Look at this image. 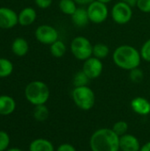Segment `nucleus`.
Listing matches in <instances>:
<instances>
[{
	"label": "nucleus",
	"instance_id": "nucleus-26",
	"mask_svg": "<svg viewBox=\"0 0 150 151\" xmlns=\"http://www.w3.org/2000/svg\"><path fill=\"white\" fill-rule=\"evenodd\" d=\"M141 59L145 60L146 62H150V39L147 40L141 46L140 50Z\"/></svg>",
	"mask_w": 150,
	"mask_h": 151
},
{
	"label": "nucleus",
	"instance_id": "nucleus-10",
	"mask_svg": "<svg viewBox=\"0 0 150 151\" xmlns=\"http://www.w3.org/2000/svg\"><path fill=\"white\" fill-rule=\"evenodd\" d=\"M19 24L18 13L9 7H0V28L11 29Z\"/></svg>",
	"mask_w": 150,
	"mask_h": 151
},
{
	"label": "nucleus",
	"instance_id": "nucleus-5",
	"mask_svg": "<svg viewBox=\"0 0 150 151\" xmlns=\"http://www.w3.org/2000/svg\"><path fill=\"white\" fill-rule=\"evenodd\" d=\"M93 44L85 36H76L72 39L70 49L73 57L81 61H85L93 56Z\"/></svg>",
	"mask_w": 150,
	"mask_h": 151
},
{
	"label": "nucleus",
	"instance_id": "nucleus-22",
	"mask_svg": "<svg viewBox=\"0 0 150 151\" xmlns=\"http://www.w3.org/2000/svg\"><path fill=\"white\" fill-rule=\"evenodd\" d=\"M13 72L12 62L4 58H0V78H6Z\"/></svg>",
	"mask_w": 150,
	"mask_h": 151
},
{
	"label": "nucleus",
	"instance_id": "nucleus-4",
	"mask_svg": "<svg viewBox=\"0 0 150 151\" xmlns=\"http://www.w3.org/2000/svg\"><path fill=\"white\" fill-rule=\"evenodd\" d=\"M72 97L75 105L82 111L91 110L95 103V92L88 86L75 87L72 89Z\"/></svg>",
	"mask_w": 150,
	"mask_h": 151
},
{
	"label": "nucleus",
	"instance_id": "nucleus-11",
	"mask_svg": "<svg viewBox=\"0 0 150 151\" xmlns=\"http://www.w3.org/2000/svg\"><path fill=\"white\" fill-rule=\"evenodd\" d=\"M140 141L133 134H126L119 137V150L121 151H140Z\"/></svg>",
	"mask_w": 150,
	"mask_h": 151
},
{
	"label": "nucleus",
	"instance_id": "nucleus-3",
	"mask_svg": "<svg viewBox=\"0 0 150 151\" xmlns=\"http://www.w3.org/2000/svg\"><path fill=\"white\" fill-rule=\"evenodd\" d=\"M50 96L48 85L42 81H33L25 88V97L33 105L45 104Z\"/></svg>",
	"mask_w": 150,
	"mask_h": 151
},
{
	"label": "nucleus",
	"instance_id": "nucleus-6",
	"mask_svg": "<svg viewBox=\"0 0 150 151\" xmlns=\"http://www.w3.org/2000/svg\"><path fill=\"white\" fill-rule=\"evenodd\" d=\"M111 15L115 23L118 25L127 24L133 18V7L123 1H119L111 8Z\"/></svg>",
	"mask_w": 150,
	"mask_h": 151
},
{
	"label": "nucleus",
	"instance_id": "nucleus-2",
	"mask_svg": "<svg viewBox=\"0 0 150 151\" xmlns=\"http://www.w3.org/2000/svg\"><path fill=\"white\" fill-rule=\"evenodd\" d=\"M91 151H119V137L111 128H100L89 140Z\"/></svg>",
	"mask_w": 150,
	"mask_h": 151
},
{
	"label": "nucleus",
	"instance_id": "nucleus-24",
	"mask_svg": "<svg viewBox=\"0 0 150 151\" xmlns=\"http://www.w3.org/2000/svg\"><path fill=\"white\" fill-rule=\"evenodd\" d=\"M128 128H129V126L127 124L126 121L125 120H119V121H117L113 127H112V130L114 131V133L118 136V137H121L125 134H127V131H128Z\"/></svg>",
	"mask_w": 150,
	"mask_h": 151
},
{
	"label": "nucleus",
	"instance_id": "nucleus-12",
	"mask_svg": "<svg viewBox=\"0 0 150 151\" xmlns=\"http://www.w3.org/2000/svg\"><path fill=\"white\" fill-rule=\"evenodd\" d=\"M131 108L136 114L147 116L150 113V102L145 97L137 96L131 101Z\"/></svg>",
	"mask_w": 150,
	"mask_h": 151
},
{
	"label": "nucleus",
	"instance_id": "nucleus-33",
	"mask_svg": "<svg viewBox=\"0 0 150 151\" xmlns=\"http://www.w3.org/2000/svg\"><path fill=\"white\" fill-rule=\"evenodd\" d=\"M120 1H123L125 3L128 4L129 5H131L132 7H133V6H136V4H137L138 0H120Z\"/></svg>",
	"mask_w": 150,
	"mask_h": 151
},
{
	"label": "nucleus",
	"instance_id": "nucleus-31",
	"mask_svg": "<svg viewBox=\"0 0 150 151\" xmlns=\"http://www.w3.org/2000/svg\"><path fill=\"white\" fill-rule=\"evenodd\" d=\"M77 4L80 5H88L90 3H92L95 0H74Z\"/></svg>",
	"mask_w": 150,
	"mask_h": 151
},
{
	"label": "nucleus",
	"instance_id": "nucleus-32",
	"mask_svg": "<svg viewBox=\"0 0 150 151\" xmlns=\"http://www.w3.org/2000/svg\"><path fill=\"white\" fill-rule=\"evenodd\" d=\"M140 151H150V142H148L145 144H143L141 147Z\"/></svg>",
	"mask_w": 150,
	"mask_h": 151
},
{
	"label": "nucleus",
	"instance_id": "nucleus-7",
	"mask_svg": "<svg viewBox=\"0 0 150 151\" xmlns=\"http://www.w3.org/2000/svg\"><path fill=\"white\" fill-rule=\"evenodd\" d=\"M89 21L94 24H101L104 22L109 16V9L106 4L97 0L90 3L87 7Z\"/></svg>",
	"mask_w": 150,
	"mask_h": 151
},
{
	"label": "nucleus",
	"instance_id": "nucleus-9",
	"mask_svg": "<svg viewBox=\"0 0 150 151\" xmlns=\"http://www.w3.org/2000/svg\"><path fill=\"white\" fill-rule=\"evenodd\" d=\"M81 70L90 80H95L101 76L103 71V65L101 59L92 56L84 61Z\"/></svg>",
	"mask_w": 150,
	"mask_h": 151
},
{
	"label": "nucleus",
	"instance_id": "nucleus-16",
	"mask_svg": "<svg viewBox=\"0 0 150 151\" xmlns=\"http://www.w3.org/2000/svg\"><path fill=\"white\" fill-rule=\"evenodd\" d=\"M72 21L77 27L82 28L86 27L90 21L88 18V14L87 12V8L84 7H78L74 13L71 16Z\"/></svg>",
	"mask_w": 150,
	"mask_h": 151
},
{
	"label": "nucleus",
	"instance_id": "nucleus-1",
	"mask_svg": "<svg viewBox=\"0 0 150 151\" xmlns=\"http://www.w3.org/2000/svg\"><path fill=\"white\" fill-rule=\"evenodd\" d=\"M112 59L118 67L126 71L139 67L141 62L140 50L128 44L117 47L113 51Z\"/></svg>",
	"mask_w": 150,
	"mask_h": 151
},
{
	"label": "nucleus",
	"instance_id": "nucleus-35",
	"mask_svg": "<svg viewBox=\"0 0 150 151\" xmlns=\"http://www.w3.org/2000/svg\"><path fill=\"white\" fill-rule=\"evenodd\" d=\"M5 151H23L22 150H19V149H17V148H13V149H10V150H7Z\"/></svg>",
	"mask_w": 150,
	"mask_h": 151
},
{
	"label": "nucleus",
	"instance_id": "nucleus-28",
	"mask_svg": "<svg viewBox=\"0 0 150 151\" xmlns=\"http://www.w3.org/2000/svg\"><path fill=\"white\" fill-rule=\"evenodd\" d=\"M136 7L142 12L149 13L150 12V0H138Z\"/></svg>",
	"mask_w": 150,
	"mask_h": 151
},
{
	"label": "nucleus",
	"instance_id": "nucleus-15",
	"mask_svg": "<svg viewBox=\"0 0 150 151\" xmlns=\"http://www.w3.org/2000/svg\"><path fill=\"white\" fill-rule=\"evenodd\" d=\"M16 109L15 100L8 95L0 96V115L7 116L11 114Z\"/></svg>",
	"mask_w": 150,
	"mask_h": 151
},
{
	"label": "nucleus",
	"instance_id": "nucleus-17",
	"mask_svg": "<svg viewBox=\"0 0 150 151\" xmlns=\"http://www.w3.org/2000/svg\"><path fill=\"white\" fill-rule=\"evenodd\" d=\"M29 151H55L51 142L43 138H37L29 144Z\"/></svg>",
	"mask_w": 150,
	"mask_h": 151
},
{
	"label": "nucleus",
	"instance_id": "nucleus-23",
	"mask_svg": "<svg viewBox=\"0 0 150 151\" xmlns=\"http://www.w3.org/2000/svg\"><path fill=\"white\" fill-rule=\"evenodd\" d=\"M89 81L90 79L86 75V73L82 70H80V71H78L74 74L73 79H72V83H73L74 88L82 87V86H88L89 83Z\"/></svg>",
	"mask_w": 150,
	"mask_h": 151
},
{
	"label": "nucleus",
	"instance_id": "nucleus-30",
	"mask_svg": "<svg viewBox=\"0 0 150 151\" xmlns=\"http://www.w3.org/2000/svg\"><path fill=\"white\" fill-rule=\"evenodd\" d=\"M56 151H77L73 145L70 143H63L58 146Z\"/></svg>",
	"mask_w": 150,
	"mask_h": 151
},
{
	"label": "nucleus",
	"instance_id": "nucleus-25",
	"mask_svg": "<svg viewBox=\"0 0 150 151\" xmlns=\"http://www.w3.org/2000/svg\"><path fill=\"white\" fill-rule=\"evenodd\" d=\"M129 78H130L131 81L133 82V83H141L143 81L144 73H143L141 69L137 67V68H134V69L130 71Z\"/></svg>",
	"mask_w": 150,
	"mask_h": 151
},
{
	"label": "nucleus",
	"instance_id": "nucleus-13",
	"mask_svg": "<svg viewBox=\"0 0 150 151\" xmlns=\"http://www.w3.org/2000/svg\"><path fill=\"white\" fill-rule=\"evenodd\" d=\"M37 17L36 11L30 6L23 8L19 13H18V18H19V24L23 27L30 26L32 25Z\"/></svg>",
	"mask_w": 150,
	"mask_h": 151
},
{
	"label": "nucleus",
	"instance_id": "nucleus-34",
	"mask_svg": "<svg viewBox=\"0 0 150 151\" xmlns=\"http://www.w3.org/2000/svg\"><path fill=\"white\" fill-rule=\"evenodd\" d=\"M97 1H99V2H102V3H103V4H109V3H111L112 0H97Z\"/></svg>",
	"mask_w": 150,
	"mask_h": 151
},
{
	"label": "nucleus",
	"instance_id": "nucleus-29",
	"mask_svg": "<svg viewBox=\"0 0 150 151\" xmlns=\"http://www.w3.org/2000/svg\"><path fill=\"white\" fill-rule=\"evenodd\" d=\"M35 4L41 8V9H47L49 8L51 4H52V0H34Z\"/></svg>",
	"mask_w": 150,
	"mask_h": 151
},
{
	"label": "nucleus",
	"instance_id": "nucleus-20",
	"mask_svg": "<svg viewBox=\"0 0 150 151\" xmlns=\"http://www.w3.org/2000/svg\"><path fill=\"white\" fill-rule=\"evenodd\" d=\"M109 53H110L109 46L103 42H97L93 46V56L101 60L108 57Z\"/></svg>",
	"mask_w": 150,
	"mask_h": 151
},
{
	"label": "nucleus",
	"instance_id": "nucleus-27",
	"mask_svg": "<svg viewBox=\"0 0 150 151\" xmlns=\"http://www.w3.org/2000/svg\"><path fill=\"white\" fill-rule=\"evenodd\" d=\"M10 142H11V139L9 134L4 131L0 130V151L7 150Z\"/></svg>",
	"mask_w": 150,
	"mask_h": 151
},
{
	"label": "nucleus",
	"instance_id": "nucleus-14",
	"mask_svg": "<svg viewBox=\"0 0 150 151\" xmlns=\"http://www.w3.org/2000/svg\"><path fill=\"white\" fill-rule=\"evenodd\" d=\"M12 53L17 57H24L29 50V44L23 37H17L13 40L11 46Z\"/></svg>",
	"mask_w": 150,
	"mask_h": 151
},
{
	"label": "nucleus",
	"instance_id": "nucleus-19",
	"mask_svg": "<svg viewBox=\"0 0 150 151\" xmlns=\"http://www.w3.org/2000/svg\"><path fill=\"white\" fill-rule=\"evenodd\" d=\"M59 10L65 15L72 16L74 12L77 10V4L74 0H60L59 4Z\"/></svg>",
	"mask_w": 150,
	"mask_h": 151
},
{
	"label": "nucleus",
	"instance_id": "nucleus-18",
	"mask_svg": "<svg viewBox=\"0 0 150 151\" xmlns=\"http://www.w3.org/2000/svg\"><path fill=\"white\" fill-rule=\"evenodd\" d=\"M50 46V54L56 58H60L64 57V55L66 52V46H65V42H62L61 40L56 41Z\"/></svg>",
	"mask_w": 150,
	"mask_h": 151
},
{
	"label": "nucleus",
	"instance_id": "nucleus-21",
	"mask_svg": "<svg viewBox=\"0 0 150 151\" xmlns=\"http://www.w3.org/2000/svg\"><path fill=\"white\" fill-rule=\"evenodd\" d=\"M49 115H50V111L45 104L34 106V109L33 111V116L35 120L39 122L45 121L49 118Z\"/></svg>",
	"mask_w": 150,
	"mask_h": 151
},
{
	"label": "nucleus",
	"instance_id": "nucleus-8",
	"mask_svg": "<svg viewBox=\"0 0 150 151\" xmlns=\"http://www.w3.org/2000/svg\"><path fill=\"white\" fill-rule=\"evenodd\" d=\"M36 40L44 45H51L53 42L58 40L57 30L50 25H41L34 32Z\"/></svg>",
	"mask_w": 150,
	"mask_h": 151
}]
</instances>
